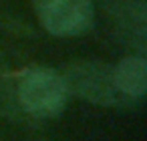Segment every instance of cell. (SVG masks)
<instances>
[{
    "mask_svg": "<svg viewBox=\"0 0 147 141\" xmlns=\"http://www.w3.org/2000/svg\"><path fill=\"white\" fill-rule=\"evenodd\" d=\"M30 141H51V139H47V137H32Z\"/></svg>",
    "mask_w": 147,
    "mask_h": 141,
    "instance_id": "obj_7",
    "label": "cell"
},
{
    "mask_svg": "<svg viewBox=\"0 0 147 141\" xmlns=\"http://www.w3.org/2000/svg\"><path fill=\"white\" fill-rule=\"evenodd\" d=\"M113 79L119 93L135 107L147 93V57L129 53L113 65Z\"/></svg>",
    "mask_w": 147,
    "mask_h": 141,
    "instance_id": "obj_5",
    "label": "cell"
},
{
    "mask_svg": "<svg viewBox=\"0 0 147 141\" xmlns=\"http://www.w3.org/2000/svg\"><path fill=\"white\" fill-rule=\"evenodd\" d=\"M103 18L113 38L129 53H147V2L145 0H101Z\"/></svg>",
    "mask_w": 147,
    "mask_h": 141,
    "instance_id": "obj_4",
    "label": "cell"
},
{
    "mask_svg": "<svg viewBox=\"0 0 147 141\" xmlns=\"http://www.w3.org/2000/svg\"><path fill=\"white\" fill-rule=\"evenodd\" d=\"M32 10L42 30L57 38L87 34L97 16L93 0H32Z\"/></svg>",
    "mask_w": 147,
    "mask_h": 141,
    "instance_id": "obj_3",
    "label": "cell"
},
{
    "mask_svg": "<svg viewBox=\"0 0 147 141\" xmlns=\"http://www.w3.org/2000/svg\"><path fill=\"white\" fill-rule=\"evenodd\" d=\"M16 97L30 121L63 115L71 99L61 71L45 65H30L16 71Z\"/></svg>",
    "mask_w": 147,
    "mask_h": 141,
    "instance_id": "obj_1",
    "label": "cell"
},
{
    "mask_svg": "<svg viewBox=\"0 0 147 141\" xmlns=\"http://www.w3.org/2000/svg\"><path fill=\"white\" fill-rule=\"evenodd\" d=\"M61 75L67 83L69 95L85 103L105 109L133 107L117 89L113 79V65L101 59H75L69 61Z\"/></svg>",
    "mask_w": 147,
    "mask_h": 141,
    "instance_id": "obj_2",
    "label": "cell"
},
{
    "mask_svg": "<svg viewBox=\"0 0 147 141\" xmlns=\"http://www.w3.org/2000/svg\"><path fill=\"white\" fill-rule=\"evenodd\" d=\"M0 119H6L14 125L32 123L20 109L16 97V71L10 69L2 47H0Z\"/></svg>",
    "mask_w": 147,
    "mask_h": 141,
    "instance_id": "obj_6",
    "label": "cell"
}]
</instances>
